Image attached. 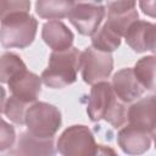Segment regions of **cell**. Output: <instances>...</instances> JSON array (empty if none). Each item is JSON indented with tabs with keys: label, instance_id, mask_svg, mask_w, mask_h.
Segmentation results:
<instances>
[{
	"label": "cell",
	"instance_id": "6da1fadb",
	"mask_svg": "<svg viewBox=\"0 0 156 156\" xmlns=\"http://www.w3.org/2000/svg\"><path fill=\"white\" fill-rule=\"evenodd\" d=\"M88 116L91 122L105 119L113 128H121L128 121V107L115 93L108 82L93 84L88 99Z\"/></svg>",
	"mask_w": 156,
	"mask_h": 156
},
{
	"label": "cell",
	"instance_id": "7a4b0ae2",
	"mask_svg": "<svg viewBox=\"0 0 156 156\" xmlns=\"http://www.w3.org/2000/svg\"><path fill=\"white\" fill-rule=\"evenodd\" d=\"M80 51L69 48L61 51H52L49 57L48 67L41 73L43 83L52 89H62L77 80Z\"/></svg>",
	"mask_w": 156,
	"mask_h": 156
},
{
	"label": "cell",
	"instance_id": "3957f363",
	"mask_svg": "<svg viewBox=\"0 0 156 156\" xmlns=\"http://www.w3.org/2000/svg\"><path fill=\"white\" fill-rule=\"evenodd\" d=\"M37 28L38 21L29 12L6 15L1 17V45L5 49H24L34 41Z\"/></svg>",
	"mask_w": 156,
	"mask_h": 156
},
{
	"label": "cell",
	"instance_id": "277c9868",
	"mask_svg": "<svg viewBox=\"0 0 156 156\" xmlns=\"http://www.w3.org/2000/svg\"><path fill=\"white\" fill-rule=\"evenodd\" d=\"M62 123L60 110L51 104L35 101L26 112V126L28 132L40 138H54Z\"/></svg>",
	"mask_w": 156,
	"mask_h": 156
},
{
	"label": "cell",
	"instance_id": "5b68a950",
	"mask_svg": "<svg viewBox=\"0 0 156 156\" xmlns=\"http://www.w3.org/2000/svg\"><path fill=\"white\" fill-rule=\"evenodd\" d=\"M57 151L63 156H91L99 154L91 130L83 124L66 128L57 139Z\"/></svg>",
	"mask_w": 156,
	"mask_h": 156
},
{
	"label": "cell",
	"instance_id": "8992f818",
	"mask_svg": "<svg viewBox=\"0 0 156 156\" xmlns=\"http://www.w3.org/2000/svg\"><path fill=\"white\" fill-rule=\"evenodd\" d=\"M79 68L83 80L93 85L110 77L113 69V57L111 52H105L90 46L80 52Z\"/></svg>",
	"mask_w": 156,
	"mask_h": 156
},
{
	"label": "cell",
	"instance_id": "52a82bcc",
	"mask_svg": "<svg viewBox=\"0 0 156 156\" xmlns=\"http://www.w3.org/2000/svg\"><path fill=\"white\" fill-rule=\"evenodd\" d=\"M106 10L99 2H78L68 15L69 22L79 34L91 37L100 27Z\"/></svg>",
	"mask_w": 156,
	"mask_h": 156
},
{
	"label": "cell",
	"instance_id": "ba28073f",
	"mask_svg": "<svg viewBox=\"0 0 156 156\" xmlns=\"http://www.w3.org/2000/svg\"><path fill=\"white\" fill-rule=\"evenodd\" d=\"M124 39L134 52L151 51L156 56V23L138 20L128 28Z\"/></svg>",
	"mask_w": 156,
	"mask_h": 156
},
{
	"label": "cell",
	"instance_id": "9c48e42d",
	"mask_svg": "<svg viewBox=\"0 0 156 156\" xmlns=\"http://www.w3.org/2000/svg\"><path fill=\"white\" fill-rule=\"evenodd\" d=\"M128 123L152 135L156 130V94L139 99L128 107Z\"/></svg>",
	"mask_w": 156,
	"mask_h": 156
},
{
	"label": "cell",
	"instance_id": "30bf717a",
	"mask_svg": "<svg viewBox=\"0 0 156 156\" xmlns=\"http://www.w3.org/2000/svg\"><path fill=\"white\" fill-rule=\"evenodd\" d=\"M41 77L28 69H24L12 77L7 82V85L11 95L27 104H33L37 101L41 91Z\"/></svg>",
	"mask_w": 156,
	"mask_h": 156
},
{
	"label": "cell",
	"instance_id": "8fae6325",
	"mask_svg": "<svg viewBox=\"0 0 156 156\" xmlns=\"http://www.w3.org/2000/svg\"><path fill=\"white\" fill-rule=\"evenodd\" d=\"M111 84L117 96L126 104L138 100L146 91L130 67L117 71L112 77Z\"/></svg>",
	"mask_w": 156,
	"mask_h": 156
},
{
	"label": "cell",
	"instance_id": "7c38bea8",
	"mask_svg": "<svg viewBox=\"0 0 156 156\" xmlns=\"http://www.w3.org/2000/svg\"><path fill=\"white\" fill-rule=\"evenodd\" d=\"M152 135L132 124L122 127L117 134V144L127 155H141L151 146Z\"/></svg>",
	"mask_w": 156,
	"mask_h": 156
},
{
	"label": "cell",
	"instance_id": "4fadbf2b",
	"mask_svg": "<svg viewBox=\"0 0 156 156\" xmlns=\"http://www.w3.org/2000/svg\"><path fill=\"white\" fill-rule=\"evenodd\" d=\"M41 38L52 51L69 49L72 48L74 40L72 30L58 20H51L44 23L41 29Z\"/></svg>",
	"mask_w": 156,
	"mask_h": 156
},
{
	"label": "cell",
	"instance_id": "5bb4252c",
	"mask_svg": "<svg viewBox=\"0 0 156 156\" xmlns=\"http://www.w3.org/2000/svg\"><path fill=\"white\" fill-rule=\"evenodd\" d=\"M56 152L54 138H40L30 132H22L20 138L10 150L11 155H54Z\"/></svg>",
	"mask_w": 156,
	"mask_h": 156
},
{
	"label": "cell",
	"instance_id": "9a60e30c",
	"mask_svg": "<svg viewBox=\"0 0 156 156\" xmlns=\"http://www.w3.org/2000/svg\"><path fill=\"white\" fill-rule=\"evenodd\" d=\"M76 0H37L35 12L40 18L62 20L68 17Z\"/></svg>",
	"mask_w": 156,
	"mask_h": 156
},
{
	"label": "cell",
	"instance_id": "2e32d148",
	"mask_svg": "<svg viewBox=\"0 0 156 156\" xmlns=\"http://www.w3.org/2000/svg\"><path fill=\"white\" fill-rule=\"evenodd\" d=\"M139 13L135 7L130 9H107L106 24L117 32L121 37H124L128 28L138 21Z\"/></svg>",
	"mask_w": 156,
	"mask_h": 156
},
{
	"label": "cell",
	"instance_id": "e0dca14e",
	"mask_svg": "<svg viewBox=\"0 0 156 156\" xmlns=\"http://www.w3.org/2000/svg\"><path fill=\"white\" fill-rule=\"evenodd\" d=\"M133 69L145 90L156 93V56L141 57Z\"/></svg>",
	"mask_w": 156,
	"mask_h": 156
},
{
	"label": "cell",
	"instance_id": "ac0fdd59",
	"mask_svg": "<svg viewBox=\"0 0 156 156\" xmlns=\"http://www.w3.org/2000/svg\"><path fill=\"white\" fill-rule=\"evenodd\" d=\"M122 37L115 32L111 27H108L106 23L102 24L93 35H91V45L93 48L105 51V52H112L117 50L121 45Z\"/></svg>",
	"mask_w": 156,
	"mask_h": 156
},
{
	"label": "cell",
	"instance_id": "d6986e66",
	"mask_svg": "<svg viewBox=\"0 0 156 156\" xmlns=\"http://www.w3.org/2000/svg\"><path fill=\"white\" fill-rule=\"evenodd\" d=\"M2 105H1V111L2 113L13 123L18 124V126H23L26 124V112L27 108L29 107L27 104L20 99H17L16 96L11 95L7 99H5V90L2 89Z\"/></svg>",
	"mask_w": 156,
	"mask_h": 156
},
{
	"label": "cell",
	"instance_id": "ffe728a7",
	"mask_svg": "<svg viewBox=\"0 0 156 156\" xmlns=\"http://www.w3.org/2000/svg\"><path fill=\"white\" fill-rule=\"evenodd\" d=\"M27 69L24 62L22 58L13 54V52H5L1 56V74H0V80L2 84H7V82L18 74L20 72Z\"/></svg>",
	"mask_w": 156,
	"mask_h": 156
},
{
	"label": "cell",
	"instance_id": "44dd1931",
	"mask_svg": "<svg viewBox=\"0 0 156 156\" xmlns=\"http://www.w3.org/2000/svg\"><path fill=\"white\" fill-rule=\"evenodd\" d=\"M29 0H1V17L16 12H29Z\"/></svg>",
	"mask_w": 156,
	"mask_h": 156
},
{
	"label": "cell",
	"instance_id": "7402d4cb",
	"mask_svg": "<svg viewBox=\"0 0 156 156\" xmlns=\"http://www.w3.org/2000/svg\"><path fill=\"white\" fill-rule=\"evenodd\" d=\"M16 134L15 129L11 124H9L5 119L1 121V136H0V151L5 152L6 150L11 149L15 144Z\"/></svg>",
	"mask_w": 156,
	"mask_h": 156
},
{
	"label": "cell",
	"instance_id": "603a6c76",
	"mask_svg": "<svg viewBox=\"0 0 156 156\" xmlns=\"http://www.w3.org/2000/svg\"><path fill=\"white\" fill-rule=\"evenodd\" d=\"M139 7L144 15L156 18V0H139Z\"/></svg>",
	"mask_w": 156,
	"mask_h": 156
},
{
	"label": "cell",
	"instance_id": "cb8c5ba5",
	"mask_svg": "<svg viewBox=\"0 0 156 156\" xmlns=\"http://www.w3.org/2000/svg\"><path fill=\"white\" fill-rule=\"evenodd\" d=\"M107 9H130L135 7L136 0H106Z\"/></svg>",
	"mask_w": 156,
	"mask_h": 156
},
{
	"label": "cell",
	"instance_id": "d4e9b609",
	"mask_svg": "<svg viewBox=\"0 0 156 156\" xmlns=\"http://www.w3.org/2000/svg\"><path fill=\"white\" fill-rule=\"evenodd\" d=\"M152 139H154V144H155V149H156V130L152 133Z\"/></svg>",
	"mask_w": 156,
	"mask_h": 156
},
{
	"label": "cell",
	"instance_id": "484cf974",
	"mask_svg": "<svg viewBox=\"0 0 156 156\" xmlns=\"http://www.w3.org/2000/svg\"><path fill=\"white\" fill-rule=\"evenodd\" d=\"M77 1H83V0H77Z\"/></svg>",
	"mask_w": 156,
	"mask_h": 156
}]
</instances>
